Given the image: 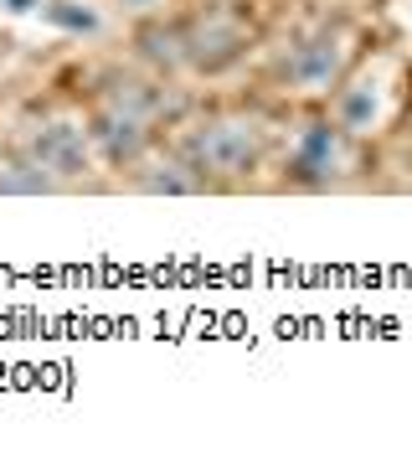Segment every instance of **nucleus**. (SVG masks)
Returning <instances> with one entry per match:
<instances>
[{"label":"nucleus","instance_id":"obj_1","mask_svg":"<svg viewBox=\"0 0 412 454\" xmlns=\"http://www.w3.org/2000/svg\"><path fill=\"white\" fill-rule=\"evenodd\" d=\"M175 155H181L206 186H217V181H243V176H253V170L263 166V155H268V129H258L253 119H237V114H212V119L191 124V129L175 140Z\"/></svg>","mask_w":412,"mask_h":454},{"label":"nucleus","instance_id":"obj_2","mask_svg":"<svg viewBox=\"0 0 412 454\" xmlns=\"http://www.w3.org/2000/svg\"><path fill=\"white\" fill-rule=\"evenodd\" d=\"M351 166H356V140L325 114L294 135L289 155H284V181L294 192H330L351 176Z\"/></svg>","mask_w":412,"mask_h":454},{"label":"nucleus","instance_id":"obj_3","mask_svg":"<svg viewBox=\"0 0 412 454\" xmlns=\"http://www.w3.org/2000/svg\"><path fill=\"white\" fill-rule=\"evenodd\" d=\"M346 62H351V36H346V27H320V31H309L299 47H289L284 67H278V83L315 98V93H330V88L346 78Z\"/></svg>","mask_w":412,"mask_h":454},{"label":"nucleus","instance_id":"obj_4","mask_svg":"<svg viewBox=\"0 0 412 454\" xmlns=\"http://www.w3.org/2000/svg\"><path fill=\"white\" fill-rule=\"evenodd\" d=\"M21 150L52 176L57 186L93 170V140H88V124H78V119H42V124H31Z\"/></svg>","mask_w":412,"mask_h":454},{"label":"nucleus","instance_id":"obj_5","mask_svg":"<svg viewBox=\"0 0 412 454\" xmlns=\"http://www.w3.org/2000/svg\"><path fill=\"white\" fill-rule=\"evenodd\" d=\"M88 140H93V155H104V166L135 170L150 155V124L98 98L93 114H88Z\"/></svg>","mask_w":412,"mask_h":454},{"label":"nucleus","instance_id":"obj_6","mask_svg":"<svg viewBox=\"0 0 412 454\" xmlns=\"http://www.w3.org/2000/svg\"><path fill=\"white\" fill-rule=\"evenodd\" d=\"M175 36H181V62L191 73H227L253 42L247 27L232 16H201L191 31H175Z\"/></svg>","mask_w":412,"mask_h":454},{"label":"nucleus","instance_id":"obj_7","mask_svg":"<svg viewBox=\"0 0 412 454\" xmlns=\"http://www.w3.org/2000/svg\"><path fill=\"white\" fill-rule=\"evenodd\" d=\"M382 73H356L351 83H335V124L361 140V135H371V129H382Z\"/></svg>","mask_w":412,"mask_h":454},{"label":"nucleus","instance_id":"obj_8","mask_svg":"<svg viewBox=\"0 0 412 454\" xmlns=\"http://www.w3.org/2000/svg\"><path fill=\"white\" fill-rule=\"evenodd\" d=\"M104 104L135 114V119H144V124H155V114L165 109V88L160 83H139V78H119V73H113L109 88H104Z\"/></svg>","mask_w":412,"mask_h":454},{"label":"nucleus","instance_id":"obj_9","mask_svg":"<svg viewBox=\"0 0 412 454\" xmlns=\"http://www.w3.org/2000/svg\"><path fill=\"white\" fill-rule=\"evenodd\" d=\"M0 192H16V197H42V192H57V181L31 160L27 150H16V160L0 166Z\"/></svg>","mask_w":412,"mask_h":454},{"label":"nucleus","instance_id":"obj_10","mask_svg":"<svg viewBox=\"0 0 412 454\" xmlns=\"http://www.w3.org/2000/svg\"><path fill=\"white\" fill-rule=\"evenodd\" d=\"M42 16L62 31H98V11H88L78 0H42Z\"/></svg>","mask_w":412,"mask_h":454},{"label":"nucleus","instance_id":"obj_11","mask_svg":"<svg viewBox=\"0 0 412 454\" xmlns=\"http://www.w3.org/2000/svg\"><path fill=\"white\" fill-rule=\"evenodd\" d=\"M0 11H11V16H31V11H42V0H0Z\"/></svg>","mask_w":412,"mask_h":454},{"label":"nucleus","instance_id":"obj_12","mask_svg":"<svg viewBox=\"0 0 412 454\" xmlns=\"http://www.w3.org/2000/svg\"><path fill=\"white\" fill-rule=\"evenodd\" d=\"M113 5H129V11H144V5H155V0H113Z\"/></svg>","mask_w":412,"mask_h":454}]
</instances>
